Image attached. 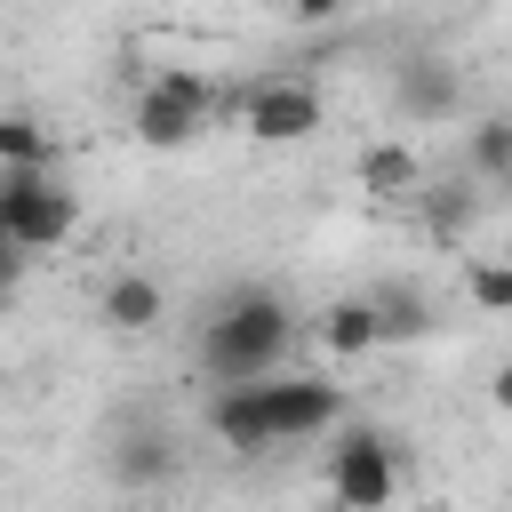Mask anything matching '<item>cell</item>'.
<instances>
[{
    "mask_svg": "<svg viewBox=\"0 0 512 512\" xmlns=\"http://www.w3.org/2000/svg\"><path fill=\"white\" fill-rule=\"evenodd\" d=\"M288 344H296V312H288V296L248 280V288H232V296L200 320L192 360H200L208 384H256V376H272V368L288 360Z\"/></svg>",
    "mask_w": 512,
    "mask_h": 512,
    "instance_id": "6da1fadb",
    "label": "cell"
},
{
    "mask_svg": "<svg viewBox=\"0 0 512 512\" xmlns=\"http://www.w3.org/2000/svg\"><path fill=\"white\" fill-rule=\"evenodd\" d=\"M320 488L336 512H392L400 496V448L376 424H336L328 456H320Z\"/></svg>",
    "mask_w": 512,
    "mask_h": 512,
    "instance_id": "7a4b0ae2",
    "label": "cell"
},
{
    "mask_svg": "<svg viewBox=\"0 0 512 512\" xmlns=\"http://www.w3.org/2000/svg\"><path fill=\"white\" fill-rule=\"evenodd\" d=\"M0 232L16 248H64L80 232V192L56 168H0Z\"/></svg>",
    "mask_w": 512,
    "mask_h": 512,
    "instance_id": "3957f363",
    "label": "cell"
},
{
    "mask_svg": "<svg viewBox=\"0 0 512 512\" xmlns=\"http://www.w3.org/2000/svg\"><path fill=\"white\" fill-rule=\"evenodd\" d=\"M128 128H136V144H152V152L192 144V136L208 128V72H184V64L152 72V80L136 88V104H128Z\"/></svg>",
    "mask_w": 512,
    "mask_h": 512,
    "instance_id": "277c9868",
    "label": "cell"
},
{
    "mask_svg": "<svg viewBox=\"0 0 512 512\" xmlns=\"http://www.w3.org/2000/svg\"><path fill=\"white\" fill-rule=\"evenodd\" d=\"M256 392H264L272 440H320V432H336V416H344V392H336L328 376H288V368H272V376H256Z\"/></svg>",
    "mask_w": 512,
    "mask_h": 512,
    "instance_id": "5b68a950",
    "label": "cell"
},
{
    "mask_svg": "<svg viewBox=\"0 0 512 512\" xmlns=\"http://www.w3.org/2000/svg\"><path fill=\"white\" fill-rule=\"evenodd\" d=\"M240 120L256 144H304V136H320V88L296 72H272L240 96Z\"/></svg>",
    "mask_w": 512,
    "mask_h": 512,
    "instance_id": "8992f818",
    "label": "cell"
},
{
    "mask_svg": "<svg viewBox=\"0 0 512 512\" xmlns=\"http://www.w3.org/2000/svg\"><path fill=\"white\" fill-rule=\"evenodd\" d=\"M392 104H400V120H448L464 104V80L448 56H408V64H392Z\"/></svg>",
    "mask_w": 512,
    "mask_h": 512,
    "instance_id": "52a82bcc",
    "label": "cell"
},
{
    "mask_svg": "<svg viewBox=\"0 0 512 512\" xmlns=\"http://www.w3.org/2000/svg\"><path fill=\"white\" fill-rule=\"evenodd\" d=\"M200 416H208L216 448H232V456H264V448H280L272 424H264V392H256V384H216Z\"/></svg>",
    "mask_w": 512,
    "mask_h": 512,
    "instance_id": "ba28073f",
    "label": "cell"
},
{
    "mask_svg": "<svg viewBox=\"0 0 512 512\" xmlns=\"http://www.w3.org/2000/svg\"><path fill=\"white\" fill-rule=\"evenodd\" d=\"M112 480L128 488V496H144V488H168L176 480V440L160 432V424H128L120 440H112Z\"/></svg>",
    "mask_w": 512,
    "mask_h": 512,
    "instance_id": "9c48e42d",
    "label": "cell"
},
{
    "mask_svg": "<svg viewBox=\"0 0 512 512\" xmlns=\"http://www.w3.org/2000/svg\"><path fill=\"white\" fill-rule=\"evenodd\" d=\"M96 320L120 328V336H152V328L168 320V288H160L152 272H112L104 296H96Z\"/></svg>",
    "mask_w": 512,
    "mask_h": 512,
    "instance_id": "30bf717a",
    "label": "cell"
},
{
    "mask_svg": "<svg viewBox=\"0 0 512 512\" xmlns=\"http://www.w3.org/2000/svg\"><path fill=\"white\" fill-rule=\"evenodd\" d=\"M376 344H384V320H376L368 296H336V304L320 312V352H328V360H368Z\"/></svg>",
    "mask_w": 512,
    "mask_h": 512,
    "instance_id": "8fae6325",
    "label": "cell"
},
{
    "mask_svg": "<svg viewBox=\"0 0 512 512\" xmlns=\"http://www.w3.org/2000/svg\"><path fill=\"white\" fill-rule=\"evenodd\" d=\"M352 176H360V192H376V200H416L424 192V160L408 152V144H368L360 160H352Z\"/></svg>",
    "mask_w": 512,
    "mask_h": 512,
    "instance_id": "7c38bea8",
    "label": "cell"
},
{
    "mask_svg": "<svg viewBox=\"0 0 512 512\" xmlns=\"http://www.w3.org/2000/svg\"><path fill=\"white\" fill-rule=\"evenodd\" d=\"M464 168H472L480 184L512 192V112H488V120L464 128Z\"/></svg>",
    "mask_w": 512,
    "mask_h": 512,
    "instance_id": "4fadbf2b",
    "label": "cell"
},
{
    "mask_svg": "<svg viewBox=\"0 0 512 512\" xmlns=\"http://www.w3.org/2000/svg\"><path fill=\"white\" fill-rule=\"evenodd\" d=\"M368 304H376V320H384V344H400V336H424V328H432V304H424L408 280L368 288Z\"/></svg>",
    "mask_w": 512,
    "mask_h": 512,
    "instance_id": "5bb4252c",
    "label": "cell"
},
{
    "mask_svg": "<svg viewBox=\"0 0 512 512\" xmlns=\"http://www.w3.org/2000/svg\"><path fill=\"white\" fill-rule=\"evenodd\" d=\"M48 160H56L48 128L24 120V112H0V168H48Z\"/></svg>",
    "mask_w": 512,
    "mask_h": 512,
    "instance_id": "9a60e30c",
    "label": "cell"
},
{
    "mask_svg": "<svg viewBox=\"0 0 512 512\" xmlns=\"http://www.w3.org/2000/svg\"><path fill=\"white\" fill-rule=\"evenodd\" d=\"M464 296L480 312H512V256H464Z\"/></svg>",
    "mask_w": 512,
    "mask_h": 512,
    "instance_id": "2e32d148",
    "label": "cell"
},
{
    "mask_svg": "<svg viewBox=\"0 0 512 512\" xmlns=\"http://www.w3.org/2000/svg\"><path fill=\"white\" fill-rule=\"evenodd\" d=\"M424 224H432V240H464V224H472V192H424Z\"/></svg>",
    "mask_w": 512,
    "mask_h": 512,
    "instance_id": "e0dca14e",
    "label": "cell"
},
{
    "mask_svg": "<svg viewBox=\"0 0 512 512\" xmlns=\"http://www.w3.org/2000/svg\"><path fill=\"white\" fill-rule=\"evenodd\" d=\"M288 16L296 24H336V16H352V0H288Z\"/></svg>",
    "mask_w": 512,
    "mask_h": 512,
    "instance_id": "ac0fdd59",
    "label": "cell"
},
{
    "mask_svg": "<svg viewBox=\"0 0 512 512\" xmlns=\"http://www.w3.org/2000/svg\"><path fill=\"white\" fill-rule=\"evenodd\" d=\"M24 264H32V248H16V240L0 232V288H16V280H24Z\"/></svg>",
    "mask_w": 512,
    "mask_h": 512,
    "instance_id": "d6986e66",
    "label": "cell"
},
{
    "mask_svg": "<svg viewBox=\"0 0 512 512\" xmlns=\"http://www.w3.org/2000/svg\"><path fill=\"white\" fill-rule=\"evenodd\" d=\"M488 400L512 416V360H496V376H488Z\"/></svg>",
    "mask_w": 512,
    "mask_h": 512,
    "instance_id": "ffe728a7",
    "label": "cell"
},
{
    "mask_svg": "<svg viewBox=\"0 0 512 512\" xmlns=\"http://www.w3.org/2000/svg\"><path fill=\"white\" fill-rule=\"evenodd\" d=\"M8 304H16V288H0V320H8Z\"/></svg>",
    "mask_w": 512,
    "mask_h": 512,
    "instance_id": "44dd1931",
    "label": "cell"
}]
</instances>
